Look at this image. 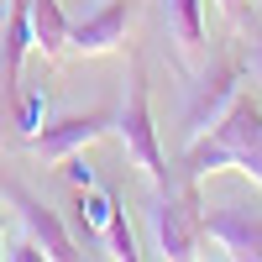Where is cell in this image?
<instances>
[{"mask_svg":"<svg viewBox=\"0 0 262 262\" xmlns=\"http://www.w3.org/2000/svg\"><path fill=\"white\" fill-rule=\"evenodd\" d=\"M116 137H121L126 163L137 168L152 189H168V184H173L168 152H163V142H158V121H152V90H147V74H142V69L131 74L126 105L116 111Z\"/></svg>","mask_w":262,"mask_h":262,"instance_id":"6da1fadb","label":"cell"},{"mask_svg":"<svg viewBox=\"0 0 262 262\" xmlns=\"http://www.w3.org/2000/svg\"><path fill=\"white\" fill-rule=\"evenodd\" d=\"M200 184L189 179H173L168 189H158L147 221H152V242H158V257L168 262H189V257H205V231H200Z\"/></svg>","mask_w":262,"mask_h":262,"instance_id":"7a4b0ae2","label":"cell"},{"mask_svg":"<svg viewBox=\"0 0 262 262\" xmlns=\"http://www.w3.org/2000/svg\"><path fill=\"white\" fill-rule=\"evenodd\" d=\"M116 131V111H84V116H58V121H42V131L32 137V158L42 168H63L74 152L95 147L100 137Z\"/></svg>","mask_w":262,"mask_h":262,"instance_id":"3957f363","label":"cell"},{"mask_svg":"<svg viewBox=\"0 0 262 262\" xmlns=\"http://www.w3.org/2000/svg\"><path fill=\"white\" fill-rule=\"evenodd\" d=\"M242 95V63L236 58H215L210 69L189 84V105H184V137H205V131L231 111V100Z\"/></svg>","mask_w":262,"mask_h":262,"instance_id":"277c9868","label":"cell"},{"mask_svg":"<svg viewBox=\"0 0 262 262\" xmlns=\"http://www.w3.org/2000/svg\"><path fill=\"white\" fill-rule=\"evenodd\" d=\"M0 205H11L16 215H21V226H27V236L48 252V257H58V262H74V257H84L79 252V242H74V231L58 221V210H48L37 200V194H27L21 184H0Z\"/></svg>","mask_w":262,"mask_h":262,"instance_id":"5b68a950","label":"cell"},{"mask_svg":"<svg viewBox=\"0 0 262 262\" xmlns=\"http://www.w3.org/2000/svg\"><path fill=\"white\" fill-rule=\"evenodd\" d=\"M200 231L205 247H215V257H242V262H262V221L236 205L221 210H200Z\"/></svg>","mask_w":262,"mask_h":262,"instance_id":"8992f818","label":"cell"},{"mask_svg":"<svg viewBox=\"0 0 262 262\" xmlns=\"http://www.w3.org/2000/svg\"><path fill=\"white\" fill-rule=\"evenodd\" d=\"M126 27H131V0H105L95 16L84 21H69V53L79 58H105L126 42Z\"/></svg>","mask_w":262,"mask_h":262,"instance_id":"52a82bcc","label":"cell"},{"mask_svg":"<svg viewBox=\"0 0 262 262\" xmlns=\"http://www.w3.org/2000/svg\"><path fill=\"white\" fill-rule=\"evenodd\" d=\"M32 53V0H11L0 16V95L16 100L21 90V63Z\"/></svg>","mask_w":262,"mask_h":262,"instance_id":"ba28073f","label":"cell"},{"mask_svg":"<svg viewBox=\"0 0 262 262\" xmlns=\"http://www.w3.org/2000/svg\"><path fill=\"white\" fill-rule=\"evenodd\" d=\"M32 48L53 63L69 53V16L58 0H32Z\"/></svg>","mask_w":262,"mask_h":262,"instance_id":"9c48e42d","label":"cell"},{"mask_svg":"<svg viewBox=\"0 0 262 262\" xmlns=\"http://www.w3.org/2000/svg\"><path fill=\"white\" fill-rule=\"evenodd\" d=\"M163 16H168L173 42L189 58H200L205 53V0H163Z\"/></svg>","mask_w":262,"mask_h":262,"instance_id":"30bf717a","label":"cell"},{"mask_svg":"<svg viewBox=\"0 0 262 262\" xmlns=\"http://www.w3.org/2000/svg\"><path fill=\"white\" fill-rule=\"evenodd\" d=\"M121 205H116V194H105L100 184H90V189H79V221H84V231L90 236H105V226H111V215H116Z\"/></svg>","mask_w":262,"mask_h":262,"instance_id":"8fae6325","label":"cell"},{"mask_svg":"<svg viewBox=\"0 0 262 262\" xmlns=\"http://www.w3.org/2000/svg\"><path fill=\"white\" fill-rule=\"evenodd\" d=\"M11 111H16V131L32 142L37 131H42V121H48V95H42V90H16Z\"/></svg>","mask_w":262,"mask_h":262,"instance_id":"7c38bea8","label":"cell"},{"mask_svg":"<svg viewBox=\"0 0 262 262\" xmlns=\"http://www.w3.org/2000/svg\"><path fill=\"white\" fill-rule=\"evenodd\" d=\"M100 242L111 247V257H116V262H142V247H137V236H131V226H126V210H116V215H111V226H105Z\"/></svg>","mask_w":262,"mask_h":262,"instance_id":"4fadbf2b","label":"cell"},{"mask_svg":"<svg viewBox=\"0 0 262 262\" xmlns=\"http://www.w3.org/2000/svg\"><path fill=\"white\" fill-rule=\"evenodd\" d=\"M63 173H69V184H74V189H90V184H95V173L84 168V158H79V152H74L69 163H63Z\"/></svg>","mask_w":262,"mask_h":262,"instance_id":"5bb4252c","label":"cell"},{"mask_svg":"<svg viewBox=\"0 0 262 262\" xmlns=\"http://www.w3.org/2000/svg\"><path fill=\"white\" fill-rule=\"evenodd\" d=\"M0 257H16V262H42V257H48V252H42V247L32 242V236H21V242H16L11 252H0Z\"/></svg>","mask_w":262,"mask_h":262,"instance_id":"9a60e30c","label":"cell"},{"mask_svg":"<svg viewBox=\"0 0 262 262\" xmlns=\"http://www.w3.org/2000/svg\"><path fill=\"white\" fill-rule=\"evenodd\" d=\"M252 69H257V84H262V32H257V42H252Z\"/></svg>","mask_w":262,"mask_h":262,"instance_id":"2e32d148","label":"cell"},{"mask_svg":"<svg viewBox=\"0 0 262 262\" xmlns=\"http://www.w3.org/2000/svg\"><path fill=\"white\" fill-rule=\"evenodd\" d=\"M242 11H247V0H231V21H242Z\"/></svg>","mask_w":262,"mask_h":262,"instance_id":"e0dca14e","label":"cell"},{"mask_svg":"<svg viewBox=\"0 0 262 262\" xmlns=\"http://www.w3.org/2000/svg\"><path fill=\"white\" fill-rule=\"evenodd\" d=\"M0 16H6V6H0Z\"/></svg>","mask_w":262,"mask_h":262,"instance_id":"ac0fdd59","label":"cell"},{"mask_svg":"<svg viewBox=\"0 0 262 262\" xmlns=\"http://www.w3.org/2000/svg\"><path fill=\"white\" fill-rule=\"evenodd\" d=\"M257 11H262V0H257Z\"/></svg>","mask_w":262,"mask_h":262,"instance_id":"d6986e66","label":"cell"}]
</instances>
